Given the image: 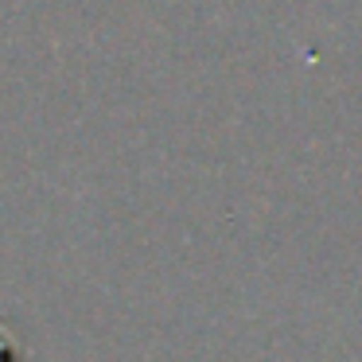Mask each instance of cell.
<instances>
[{
  "label": "cell",
  "instance_id": "obj_1",
  "mask_svg": "<svg viewBox=\"0 0 362 362\" xmlns=\"http://www.w3.org/2000/svg\"><path fill=\"white\" fill-rule=\"evenodd\" d=\"M0 362H16V351L8 346V339L0 335Z\"/></svg>",
  "mask_w": 362,
  "mask_h": 362
}]
</instances>
